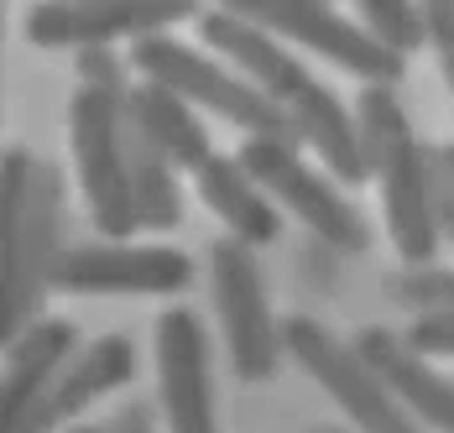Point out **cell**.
Returning a JSON list of instances; mask_svg holds the SVG:
<instances>
[{
	"label": "cell",
	"instance_id": "obj_18",
	"mask_svg": "<svg viewBox=\"0 0 454 433\" xmlns=\"http://www.w3.org/2000/svg\"><path fill=\"white\" fill-rule=\"evenodd\" d=\"M126 183H131V209L137 230H178L183 224V193L173 162L126 121Z\"/></svg>",
	"mask_w": 454,
	"mask_h": 433
},
{
	"label": "cell",
	"instance_id": "obj_8",
	"mask_svg": "<svg viewBox=\"0 0 454 433\" xmlns=\"http://www.w3.org/2000/svg\"><path fill=\"white\" fill-rule=\"evenodd\" d=\"M183 0H47L27 11V37L37 47H110L115 37H168L173 21H188Z\"/></svg>",
	"mask_w": 454,
	"mask_h": 433
},
{
	"label": "cell",
	"instance_id": "obj_16",
	"mask_svg": "<svg viewBox=\"0 0 454 433\" xmlns=\"http://www.w3.org/2000/svg\"><path fill=\"white\" fill-rule=\"evenodd\" d=\"M126 121H131L173 168H188V173H193V168L209 157V130L199 126L193 105H183L178 94H168V89L131 84L126 89Z\"/></svg>",
	"mask_w": 454,
	"mask_h": 433
},
{
	"label": "cell",
	"instance_id": "obj_21",
	"mask_svg": "<svg viewBox=\"0 0 454 433\" xmlns=\"http://www.w3.org/2000/svg\"><path fill=\"white\" fill-rule=\"evenodd\" d=\"M79 89H99V94L126 99V63L115 58V47H84L79 52Z\"/></svg>",
	"mask_w": 454,
	"mask_h": 433
},
{
	"label": "cell",
	"instance_id": "obj_13",
	"mask_svg": "<svg viewBox=\"0 0 454 433\" xmlns=\"http://www.w3.org/2000/svg\"><path fill=\"white\" fill-rule=\"evenodd\" d=\"M356 350H361L365 366L376 371V382L397 397V407L408 413L412 423L454 433V382L439 376L418 350H408L403 335H392V329H361Z\"/></svg>",
	"mask_w": 454,
	"mask_h": 433
},
{
	"label": "cell",
	"instance_id": "obj_15",
	"mask_svg": "<svg viewBox=\"0 0 454 433\" xmlns=\"http://www.w3.org/2000/svg\"><path fill=\"white\" fill-rule=\"evenodd\" d=\"M193 188H199V199L230 224V240H240V246H267V240H277L282 219H277L272 199L240 173L235 157L209 152V157L193 168Z\"/></svg>",
	"mask_w": 454,
	"mask_h": 433
},
{
	"label": "cell",
	"instance_id": "obj_11",
	"mask_svg": "<svg viewBox=\"0 0 454 433\" xmlns=\"http://www.w3.org/2000/svg\"><path fill=\"white\" fill-rule=\"evenodd\" d=\"M131 371H137L131 340H126V335H99V340L79 345L63 366H58V376L43 387V397L27 407V418L11 433H58L74 413H84V407L99 402L105 391L126 387Z\"/></svg>",
	"mask_w": 454,
	"mask_h": 433
},
{
	"label": "cell",
	"instance_id": "obj_22",
	"mask_svg": "<svg viewBox=\"0 0 454 433\" xmlns=\"http://www.w3.org/2000/svg\"><path fill=\"white\" fill-rule=\"evenodd\" d=\"M428 188H434V224H439V235L454 240V162L444 146L428 152Z\"/></svg>",
	"mask_w": 454,
	"mask_h": 433
},
{
	"label": "cell",
	"instance_id": "obj_5",
	"mask_svg": "<svg viewBox=\"0 0 454 433\" xmlns=\"http://www.w3.org/2000/svg\"><path fill=\"white\" fill-rule=\"evenodd\" d=\"M277 340H282V350H293V360L345 407V418H356V429H365V433H423L397 407V397L376 382V371L361 360V350L345 345L340 335H329L318 319H287V324H277Z\"/></svg>",
	"mask_w": 454,
	"mask_h": 433
},
{
	"label": "cell",
	"instance_id": "obj_17",
	"mask_svg": "<svg viewBox=\"0 0 454 433\" xmlns=\"http://www.w3.org/2000/svg\"><path fill=\"white\" fill-rule=\"evenodd\" d=\"M32 152L11 146L0 152V350L21 335L16 324V266H21V219H27V183H32Z\"/></svg>",
	"mask_w": 454,
	"mask_h": 433
},
{
	"label": "cell",
	"instance_id": "obj_19",
	"mask_svg": "<svg viewBox=\"0 0 454 433\" xmlns=\"http://www.w3.org/2000/svg\"><path fill=\"white\" fill-rule=\"evenodd\" d=\"M361 32L371 43H381L387 52L408 58L412 47L428 43L423 32V5H403V0H365L361 5Z\"/></svg>",
	"mask_w": 454,
	"mask_h": 433
},
{
	"label": "cell",
	"instance_id": "obj_14",
	"mask_svg": "<svg viewBox=\"0 0 454 433\" xmlns=\"http://www.w3.org/2000/svg\"><path fill=\"white\" fill-rule=\"evenodd\" d=\"M74 350H79V329L68 319H37L11 340L5 366H0V433H11L27 418V407L43 397V387Z\"/></svg>",
	"mask_w": 454,
	"mask_h": 433
},
{
	"label": "cell",
	"instance_id": "obj_4",
	"mask_svg": "<svg viewBox=\"0 0 454 433\" xmlns=\"http://www.w3.org/2000/svg\"><path fill=\"white\" fill-rule=\"evenodd\" d=\"M235 162H240V173L272 199V209L277 204L293 209V219H303L324 246H334V251H345V256H356V251L371 246V230H365L361 209H356L345 193H334V183L318 177L314 168L298 157V146L251 141V136H246L240 152H235Z\"/></svg>",
	"mask_w": 454,
	"mask_h": 433
},
{
	"label": "cell",
	"instance_id": "obj_24",
	"mask_svg": "<svg viewBox=\"0 0 454 433\" xmlns=\"http://www.w3.org/2000/svg\"><path fill=\"white\" fill-rule=\"evenodd\" d=\"M408 350L428 355H454V313H434V319H412V329L403 335Z\"/></svg>",
	"mask_w": 454,
	"mask_h": 433
},
{
	"label": "cell",
	"instance_id": "obj_26",
	"mask_svg": "<svg viewBox=\"0 0 454 433\" xmlns=\"http://www.w3.org/2000/svg\"><path fill=\"white\" fill-rule=\"evenodd\" d=\"M68 433H105L99 423H79V429H68Z\"/></svg>",
	"mask_w": 454,
	"mask_h": 433
},
{
	"label": "cell",
	"instance_id": "obj_7",
	"mask_svg": "<svg viewBox=\"0 0 454 433\" xmlns=\"http://www.w3.org/2000/svg\"><path fill=\"white\" fill-rule=\"evenodd\" d=\"M230 11L240 21L262 27L277 43L293 37V43L314 47L318 58L350 68L356 79H365V84H376V89H392L408 74V58H397L381 43H371L361 32V21H350V16H340L329 5H314V0H246V5H230Z\"/></svg>",
	"mask_w": 454,
	"mask_h": 433
},
{
	"label": "cell",
	"instance_id": "obj_25",
	"mask_svg": "<svg viewBox=\"0 0 454 433\" xmlns=\"http://www.w3.org/2000/svg\"><path fill=\"white\" fill-rule=\"evenodd\" d=\"M99 429H105V433H157V418H152V407H146V402H126V407H121V413H110Z\"/></svg>",
	"mask_w": 454,
	"mask_h": 433
},
{
	"label": "cell",
	"instance_id": "obj_28",
	"mask_svg": "<svg viewBox=\"0 0 454 433\" xmlns=\"http://www.w3.org/2000/svg\"><path fill=\"white\" fill-rule=\"evenodd\" d=\"M324 433H334V429H324Z\"/></svg>",
	"mask_w": 454,
	"mask_h": 433
},
{
	"label": "cell",
	"instance_id": "obj_9",
	"mask_svg": "<svg viewBox=\"0 0 454 433\" xmlns=\"http://www.w3.org/2000/svg\"><path fill=\"white\" fill-rule=\"evenodd\" d=\"M188 282H193V261L173 246L94 240L63 251L52 293H183Z\"/></svg>",
	"mask_w": 454,
	"mask_h": 433
},
{
	"label": "cell",
	"instance_id": "obj_1",
	"mask_svg": "<svg viewBox=\"0 0 454 433\" xmlns=\"http://www.w3.org/2000/svg\"><path fill=\"white\" fill-rule=\"evenodd\" d=\"M356 136H361L365 177H381L387 230L408 266H428L439 256V224H434V188H428V146L412 136L408 110L392 89H361L356 105Z\"/></svg>",
	"mask_w": 454,
	"mask_h": 433
},
{
	"label": "cell",
	"instance_id": "obj_2",
	"mask_svg": "<svg viewBox=\"0 0 454 433\" xmlns=\"http://www.w3.org/2000/svg\"><path fill=\"white\" fill-rule=\"evenodd\" d=\"M131 63L146 74V84L178 94L183 105H199V110H215L225 115L230 126H240L251 141H282V146H298V130L287 121V110L272 105L262 89H251L240 74H230L220 63H209L204 52L173 43V37H141L131 47Z\"/></svg>",
	"mask_w": 454,
	"mask_h": 433
},
{
	"label": "cell",
	"instance_id": "obj_10",
	"mask_svg": "<svg viewBox=\"0 0 454 433\" xmlns=\"http://www.w3.org/2000/svg\"><path fill=\"white\" fill-rule=\"evenodd\" d=\"M157 340V397L168 433H220L209 391V340L193 308H168L152 324Z\"/></svg>",
	"mask_w": 454,
	"mask_h": 433
},
{
	"label": "cell",
	"instance_id": "obj_12",
	"mask_svg": "<svg viewBox=\"0 0 454 433\" xmlns=\"http://www.w3.org/2000/svg\"><path fill=\"white\" fill-rule=\"evenodd\" d=\"M63 230H68V209H63V173L52 162H32V183H27V219H21V266H16V324H37L43 298L52 293L58 261H63Z\"/></svg>",
	"mask_w": 454,
	"mask_h": 433
},
{
	"label": "cell",
	"instance_id": "obj_6",
	"mask_svg": "<svg viewBox=\"0 0 454 433\" xmlns=\"http://www.w3.org/2000/svg\"><path fill=\"white\" fill-rule=\"evenodd\" d=\"M209 287H215V308H220V329H225L235 376L240 382H272L277 360H282V340H277L267 282H262V266L251 256V246H240L230 235L215 240L209 246Z\"/></svg>",
	"mask_w": 454,
	"mask_h": 433
},
{
	"label": "cell",
	"instance_id": "obj_3",
	"mask_svg": "<svg viewBox=\"0 0 454 433\" xmlns=\"http://www.w3.org/2000/svg\"><path fill=\"white\" fill-rule=\"evenodd\" d=\"M68 146L90 219L105 240H126L137 230L131 209V183H126V99L99 94V89H74L68 99Z\"/></svg>",
	"mask_w": 454,
	"mask_h": 433
},
{
	"label": "cell",
	"instance_id": "obj_20",
	"mask_svg": "<svg viewBox=\"0 0 454 433\" xmlns=\"http://www.w3.org/2000/svg\"><path fill=\"white\" fill-rule=\"evenodd\" d=\"M392 298L408 303L418 319L454 313V272H444V266H408V272L392 277Z\"/></svg>",
	"mask_w": 454,
	"mask_h": 433
},
{
	"label": "cell",
	"instance_id": "obj_27",
	"mask_svg": "<svg viewBox=\"0 0 454 433\" xmlns=\"http://www.w3.org/2000/svg\"><path fill=\"white\" fill-rule=\"evenodd\" d=\"M444 152H450V162H454V141H450V146H444Z\"/></svg>",
	"mask_w": 454,
	"mask_h": 433
},
{
	"label": "cell",
	"instance_id": "obj_23",
	"mask_svg": "<svg viewBox=\"0 0 454 433\" xmlns=\"http://www.w3.org/2000/svg\"><path fill=\"white\" fill-rule=\"evenodd\" d=\"M423 32H428V43H434V52H439L444 79H450V94H454V5L450 0L423 5Z\"/></svg>",
	"mask_w": 454,
	"mask_h": 433
}]
</instances>
